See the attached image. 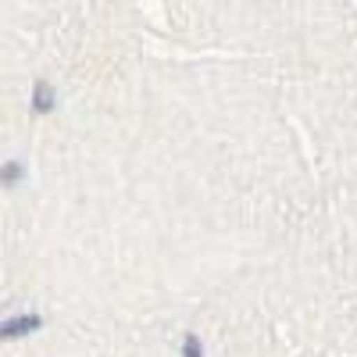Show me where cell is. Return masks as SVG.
I'll list each match as a JSON object with an SVG mask.
<instances>
[{
	"mask_svg": "<svg viewBox=\"0 0 357 357\" xmlns=\"http://www.w3.org/2000/svg\"><path fill=\"white\" fill-rule=\"evenodd\" d=\"M183 357H204V343H200L193 333L183 336Z\"/></svg>",
	"mask_w": 357,
	"mask_h": 357,
	"instance_id": "3957f363",
	"label": "cell"
},
{
	"mask_svg": "<svg viewBox=\"0 0 357 357\" xmlns=\"http://www.w3.org/2000/svg\"><path fill=\"white\" fill-rule=\"evenodd\" d=\"M22 172H25V168H22L18 161H8V165H4V186H15L18 178H22Z\"/></svg>",
	"mask_w": 357,
	"mask_h": 357,
	"instance_id": "277c9868",
	"label": "cell"
},
{
	"mask_svg": "<svg viewBox=\"0 0 357 357\" xmlns=\"http://www.w3.org/2000/svg\"><path fill=\"white\" fill-rule=\"evenodd\" d=\"M43 325L40 314H15V318H4L0 321V340H22L29 333H36Z\"/></svg>",
	"mask_w": 357,
	"mask_h": 357,
	"instance_id": "6da1fadb",
	"label": "cell"
},
{
	"mask_svg": "<svg viewBox=\"0 0 357 357\" xmlns=\"http://www.w3.org/2000/svg\"><path fill=\"white\" fill-rule=\"evenodd\" d=\"M54 104H57L54 86L50 82H36V89H33V111L36 114H47V111H54Z\"/></svg>",
	"mask_w": 357,
	"mask_h": 357,
	"instance_id": "7a4b0ae2",
	"label": "cell"
}]
</instances>
